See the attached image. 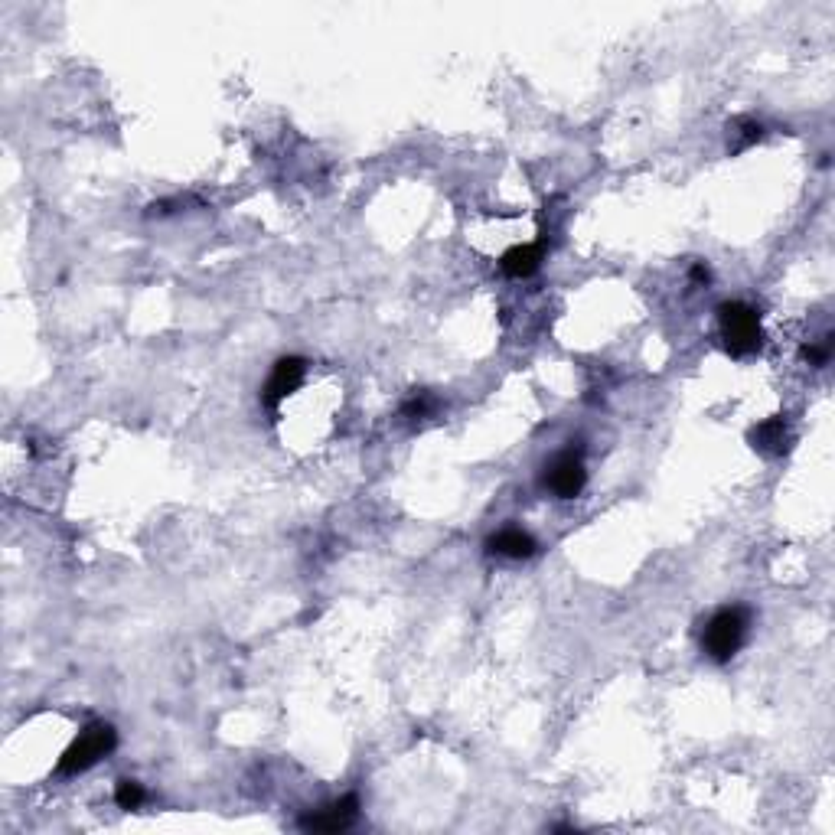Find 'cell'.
<instances>
[{"mask_svg": "<svg viewBox=\"0 0 835 835\" xmlns=\"http://www.w3.org/2000/svg\"><path fill=\"white\" fill-rule=\"evenodd\" d=\"M584 483H588V470H584V457L575 447H568L545 467V486L558 500H575V496H581Z\"/></svg>", "mask_w": 835, "mask_h": 835, "instance_id": "cell-4", "label": "cell"}, {"mask_svg": "<svg viewBox=\"0 0 835 835\" xmlns=\"http://www.w3.org/2000/svg\"><path fill=\"white\" fill-rule=\"evenodd\" d=\"M304 376H307V363H304L301 356L278 359L274 369H271L268 382H265V389H261V405H265L268 411H278V405L284 402V398L301 389Z\"/></svg>", "mask_w": 835, "mask_h": 835, "instance_id": "cell-5", "label": "cell"}, {"mask_svg": "<svg viewBox=\"0 0 835 835\" xmlns=\"http://www.w3.org/2000/svg\"><path fill=\"white\" fill-rule=\"evenodd\" d=\"M803 359L806 363H813V366H826L829 359H832V343L826 340V343H809V346H803Z\"/></svg>", "mask_w": 835, "mask_h": 835, "instance_id": "cell-12", "label": "cell"}, {"mask_svg": "<svg viewBox=\"0 0 835 835\" xmlns=\"http://www.w3.org/2000/svg\"><path fill=\"white\" fill-rule=\"evenodd\" d=\"M147 800V793L144 787L137 780H118V787H115V803L121 809H141V803Z\"/></svg>", "mask_w": 835, "mask_h": 835, "instance_id": "cell-10", "label": "cell"}, {"mask_svg": "<svg viewBox=\"0 0 835 835\" xmlns=\"http://www.w3.org/2000/svg\"><path fill=\"white\" fill-rule=\"evenodd\" d=\"M718 320H721V336H725V346L731 356H751L764 346V330H760V314L744 301H728L718 307Z\"/></svg>", "mask_w": 835, "mask_h": 835, "instance_id": "cell-3", "label": "cell"}, {"mask_svg": "<svg viewBox=\"0 0 835 835\" xmlns=\"http://www.w3.org/2000/svg\"><path fill=\"white\" fill-rule=\"evenodd\" d=\"M356 816H359V800L350 793V796H343V800H336L330 806L317 809V813L304 816L301 829H307V832H343V829L353 826Z\"/></svg>", "mask_w": 835, "mask_h": 835, "instance_id": "cell-6", "label": "cell"}, {"mask_svg": "<svg viewBox=\"0 0 835 835\" xmlns=\"http://www.w3.org/2000/svg\"><path fill=\"white\" fill-rule=\"evenodd\" d=\"M747 627H751V610L741 607V604L721 607L718 614L705 623V633H702L705 656L718 666L731 663L744 646V640H747Z\"/></svg>", "mask_w": 835, "mask_h": 835, "instance_id": "cell-1", "label": "cell"}, {"mask_svg": "<svg viewBox=\"0 0 835 835\" xmlns=\"http://www.w3.org/2000/svg\"><path fill=\"white\" fill-rule=\"evenodd\" d=\"M790 441H793V438H790V428H787V421H783L780 415L760 421V425L751 428V444H754V451L767 454V457L787 454V451H790Z\"/></svg>", "mask_w": 835, "mask_h": 835, "instance_id": "cell-7", "label": "cell"}, {"mask_svg": "<svg viewBox=\"0 0 835 835\" xmlns=\"http://www.w3.org/2000/svg\"><path fill=\"white\" fill-rule=\"evenodd\" d=\"M539 261H542L539 245H513L500 258V268L509 274V278H529V274H535V268H539Z\"/></svg>", "mask_w": 835, "mask_h": 835, "instance_id": "cell-9", "label": "cell"}, {"mask_svg": "<svg viewBox=\"0 0 835 835\" xmlns=\"http://www.w3.org/2000/svg\"><path fill=\"white\" fill-rule=\"evenodd\" d=\"M486 548H490L493 555H503V558H513V562H522V558H532L535 552H539V542H535L529 532L509 526V529H500L496 535H490Z\"/></svg>", "mask_w": 835, "mask_h": 835, "instance_id": "cell-8", "label": "cell"}, {"mask_svg": "<svg viewBox=\"0 0 835 835\" xmlns=\"http://www.w3.org/2000/svg\"><path fill=\"white\" fill-rule=\"evenodd\" d=\"M434 395H428V392H415L408 398V402L402 405V418H408V421H418V418H428L431 411H434Z\"/></svg>", "mask_w": 835, "mask_h": 835, "instance_id": "cell-11", "label": "cell"}, {"mask_svg": "<svg viewBox=\"0 0 835 835\" xmlns=\"http://www.w3.org/2000/svg\"><path fill=\"white\" fill-rule=\"evenodd\" d=\"M738 131H741V141L734 151H744V147H751L754 141H760V134H764V128H760L757 121H738Z\"/></svg>", "mask_w": 835, "mask_h": 835, "instance_id": "cell-13", "label": "cell"}, {"mask_svg": "<svg viewBox=\"0 0 835 835\" xmlns=\"http://www.w3.org/2000/svg\"><path fill=\"white\" fill-rule=\"evenodd\" d=\"M115 744H118V734L111 725H105V721H92L89 728H85L76 741H72L66 747V754L59 757V764H56V774L59 777H76V774H85L89 767H95L98 760L108 757L111 751H115Z\"/></svg>", "mask_w": 835, "mask_h": 835, "instance_id": "cell-2", "label": "cell"}, {"mask_svg": "<svg viewBox=\"0 0 835 835\" xmlns=\"http://www.w3.org/2000/svg\"><path fill=\"white\" fill-rule=\"evenodd\" d=\"M689 281L692 284H708V281H712V271H708L705 261H695L692 271H689Z\"/></svg>", "mask_w": 835, "mask_h": 835, "instance_id": "cell-14", "label": "cell"}]
</instances>
